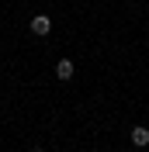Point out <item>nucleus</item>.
I'll return each instance as SVG.
<instances>
[{"label":"nucleus","mask_w":149,"mask_h":152,"mask_svg":"<svg viewBox=\"0 0 149 152\" xmlns=\"http://www.w3.org/2000/svg\"><path fill=\"white\" fill-rule=\"evenodd\" d=\"M49 31H52V21H49L45 14H38V18H31V35H38V38H45Z\"/></svg>","instance_id":"1"},{"label":"nucleus","mask_w":149,"mask_h":152,"mask_svg":"<svg viewBox=\"0 0 149 152\" xmlns=\"http://www.w3.org/2000/svg\"><path fill=\"white\" fill-rule=\"evenodd\" d=\"M56 80H73V59H59L56 62Z\"/></svg>","instance_id":"2"},{"label":"nucleus","mask_w":149,"mask_h":152,"mask_svg":"<svg viewBox=\"0 0 149 152\" xmlns=\"http://www.w3.org/2000/svg\"><path fill=\"white\" fill-rule=\"evenodd\" d=\"M132 145H149V128L135 124V128H132Z\"/></svg>","instance_id":"3"},{"label":"nucleus","mask_w":149,"mask_h":152,"mask_svg":"<svg viewBox=\"0 0 149 152\" xmlns=\"http://www.w3.org/2000/svg\"><path fill=\"white\" fill-rule=\"evenodd\" d=\"M31 152H45V149H42V145H35V149H31Z\"/></svg>","instance_id":"4"}]
</instances>
